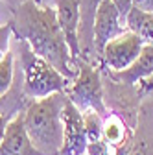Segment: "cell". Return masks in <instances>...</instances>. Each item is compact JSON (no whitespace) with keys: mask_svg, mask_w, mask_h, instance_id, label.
Instances as JSON below:
<instances>
[{"mask_svg":"<svg viewBox=\"0 0 153 155\" xmlns=\"http://www.w3.org/2000/svg\"><path fill=\"white\" fill-rule=\"evenodd\" d=\"M11 15L13 18L9 24L13 28V37L26 41L37 55L52 63L68 80H74L80 63L70 54L54 6L26 0Z\"/></svg>","mask_w":153,"mask_h":155,"instance_id":"cell-1","label":"cell"},{"mask_svg":"<svg viewBox=\"0 0 153 155\" xmlns=\"http://www.w3.org/2000/svg\"><path fill=\"white\" fill-rule=\"evenodd\" d=\"M67 92H54L37 98L24 109V127L37 150L46 155H59L63 146V109Z\"/></svg>","mask_w":153,"mask_h":155,"instance_id":"cell-2","label":"cell"},{"mask_svg":"<svg viewBox=\"0 0 153 155\" xmlns=\"http://www.w3.org/2000/svg\"><path fill=\"white\" fill-rule=\"evenodd\" d=\"M18 41L21 50V67H22V89L30 100L44 98L54 92H65L72 80L63 76L52 63L37 55L26 41Z\"/></svg>","mask_w":153,"mask_h":155,"instance_id":"cell-3","label":"cell"},{"mask_svg":"<svg viewBox=\"0 0 153 155\" xmlns=\"http://www.w3.org/2000/svg\"><path fill=\"white\" fill-rule=\"evenodd\" d=\"M70 102L78 107L80 111H96L103 118L107 116L109 109L105 104V89L102 83L100 68L94 67L87 61H80L78 65V74L70 81L68 89L65 91Z\"/></svg>","mask_w":153,"mask_h":155,"instance_id":"cell-4","label":"cell"},{"mask_svg":"<svg viewBox=\"0 0 153 155\" xmlns=\"http://www.w3.org/2000/svg\"><path fill=\"white\" fill-rule=\"evenodd\" d=\"M142 48H144V43L137 33H133L131 30L122 31L120 35L111 39L105 45V48L102 52L100 70H103V68H107V70H124V68H127L140 55Z\"/></svg>","mask_w":153,"mask_h":155,"instance_id":"cell-5","label":"cell"},{"mask_svg":"<svg viewBox=\"0 0 153 155\" xmlns=\"http://www.w3.org/2000/svg\"><path fill=\"white\" fill-rule=\"evenodd\" d=\"M125 30H127L125 18L120 15L114 2L112 0H102L96 17H94V48H96V54L100 57V67H102V52L105 45Z\"/></svg>","mask_w":153,"mask_h":155,"instance_id":"cell-6","label":"cell"},{"mask_svg":"<svg viewBox=\"0 0 153 155\" xmlns=\"http://www.w3.org/2000/svg\"><path fill=\"white\" fill-rule=\"evenodd\" d=\"M89 146L83 113L76 107L70 98L63 109V146L59 155H85Z\"/></svg>","mask_w":153,"mask_h":155,"instance_id":"cell-7","label":"cell"},{"mask_svg":"<svg viewBox=\"0 0 153 155\" xmlns=\"http://www.w3.org/2000/svg\"><path fill=\"white\" fill-rule=\"evenodd\" d=\"M55 9L57 22L61 26L65 41L70 48V54L76 61H81V46H80V0H52Z\"/></svg>","mask_w":153,"mask_h":155,"instance_id":"cell-8","label":"cell"},{"mask_svg":"<svg viewBox=\"0 0 153 155\" xmlns=\"http://www.w3.org/2000/svg\"><path fill=\"white\" fill-rule=\"evenodd\" d=\"M0 155H46L30 140V135L24 127V111L9 118L4 140L0 144Z\"/></svg>","mask_w":153,"mask_h":155,"instance_id":"cell-9","label":"cell"},{"mask_svg":"<svg viewBox=\"0 0 153 155\" xmlns=\"http://www.w3.org/2000/svg\"><path fill=\"white\" fill-rule=\"evenodd\" d=\"M103 70L109 76L111 81L124 83V85L140 83L142 80L153 76V45H144L140 55L127 68H124V70H107V68H103Z\"/></svg>","mask_w":153,"mask_h":155,"instance_id":"cell-10","label":"cell"},{"mask_svg":"<svg viewBox=\"0 0 153 155\" xmlns=\"http://www.w3.org/2000/svg\"><path fill=\"white\" fill-rule=\"evenodd\" d=\"M125 26L137 33L144 45H153V11L133 6L125 17Z\"/></svg>","mask_w":153,"mask_h":155,"instance_id":"cell-11","label":"cell"},{"mask_svg":"<svg viewBox=\"0 0 153 155\" xmlns=\"http://www.w3.org/2000/svg\"><path fill=\"white\" fill-rule=\"evenodd\" d=\"M81 113H83V122H85V131H87L89 142L103 140V116L92 109L81 111Z\"/></svg>","mask_w":153,"mask_h":155,"instance_id":"cell-12","label":"cell"},{"mask_svg":"<svg viewBox=\"0 0 153 155\" xmlns=\"http://www.w3.org/2000/svg\"><path fill=\"white\" fill-rule=\"evenodd\" d=\"M13 61H15L13 52H8L0 61V96H6L13 87V78H15Z\"/></svg>","mask_w":153,"mask_h":155,"instance_id":"cell-13","label":"cell"},{"mask_svg":"<svg viewBox=\"0 0 153 155\" xmlns=\"http://www.w3.org/2000/svg\"><path fill=\"white\" fill-rule=\"evenodd\" d=\"M13 37V28L11 24H2L0 26V61H2V57L9 52V41Z\"/></svg>","mask_w":153,"mask_h":155,"instance_id":"cell-14","label":"cell"},{"mask_svg":"<svg viewBox=\"0 0 153 155\" xmlns=\"http://www.w3.org/2000/svg\"><path fill=\"white\" fill-rule=\"evenodd\" d=\"M137 89H138V94L140 96H151L153 98V76L142 80L140 83H137Z\"/></svg>","mask_w":153,"mask_h":155,"instance_id":"cell-15","label":"cell"},{"mask_svg":"<svg viewBox=\"0 0 153 155\" xmlns=\"http://www.w3.org/2000/svg\"><path fill=\"white\" fill-rule=\"evenodd\" d=\"M114 2V6L118 8V11H120V15L125 18L127 17V13H129V9L133 8V0H112Z\"/></svg>","mask_w":153,"mask_h":155,"instance_id":"cell-16","label":"cell"},{"mask_svg":"<svg viewBox=\"0 0 153 155\" xmlns=\"http://www.w3.org/2000/svg\"><path fill=\"white\" fill-rule=\"evenodd\" d=\"M133 6L148 9V11H153V0H133Z\"/></svg>","mask_w":153,"mask_h":155,"instance_id":"cell-17","label":"cell"},{"mask_svg":"<svg viewBox=\"0 0 153 155\" xmlns=\"http://www.w3.org/2000/svg\"><path fill=\"white\" fill-rule=\"evenodd\" d=\"M0 2H2V4H6L8 8H9V11L13 13L18 6H21V4H24L26 2V0H0Z\"/></svg>","mask_w":153,"mask_h":155,"instance_id":"cell-18","label":"cell"},{"mask_svg":"<svg viewBox=\"0 0 153 155\" xmlns=\"http://www.w3.org/2000/svg\"><path fill=\"white\" fill-rule=\"evenodd\" d=\"M8 118L4 114H0V144H2V140H4V135H6V127H8Z\"/></svg>","mask_w":153,"mask_h":155,"instance_id":"cell-19","label":"cell"},{"mask_svg":"<svg viewBox=\"0 0 153 155\" xmlns=\"http://www.w3.org/2000/svg\"><path fill=\"white\" fill-rule=\"evenodd\" d=\"M4 113V96H0V114Z\"/></svg>","mask_w":153,"mask_h":155,"instance_id":"cell-20","label":"cell"},{"mask_svg":"<svg viewBox=\"0 0 153 155\" xmlns=\"http://www.w3.org/2000/svg\"><path fill=\"white\" fill-rule=\"evenodd\" d=\"M148 98H149V100H146V102H148V105H149L151 111H153V98H151V96H148Z\"/></svg>","mask_w":153,"mask_h":155,"instance_id":"cell-21","label":"cell"},{"mask_svg":"<svg viewBox=\"0 0 153 155\" xmlns=\"http://www.w3.org/2000/svg\"><path fill=\"white\" fill-rule=\"evenodd\" d=\"M37 2H41V4H50L52 0H37Z\"/></svg>","mask_w":153,"mask_h":155,"instance_id":"cell-22","label":"cell"},{"mask_svg":"<svg viewBox=\"0 0 153 155\" xmlns=\"http://www.w3.org/2000/svg\"><path fill=\"white\" fill-rule=\"evenodd\" d=\"M85 155H87V153H85Z\"/></svg>","mask_w":153,"mask_h":155,"instance_id":"cell-23","label":"cell"}]
</instances>
